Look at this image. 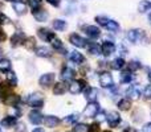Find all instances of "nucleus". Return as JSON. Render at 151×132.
<instances>
[{
	"instance_id": "1",
	"label": "nucleus",
	"mask_w": 151,
	"mask_h": 132,
	"mask_svg": "<svg viewBox=\"0 0 151 132\" xmlns=\"http://www.w3.org/2000/svg\"><path fill=\"white\" fill-rule=\"evenodd\" d=\"M126 36H127L129 41L133 42V44H143L147 39L146 32L142 31V29H130Z\"/></svg>"
},
{
	"instance_id": "2",
	"label": "nucleus",
	"mask_w": 151,
	"mask_h": 132,
	"mask_svg": "<svg viewBox=\"0 0 151 132\" xmlns=\"http://www.w3.org/2000/svg\"><path fill=\"white\" fill-rule=\"evenodd\" d=\"M27 102H28V104L31 107H33V108H41V107L44 106V98H42V95L40 93L31 94V95L28 96V99H27Z\"/></svg>"
},
{
	"instance_id": "3",
	"label": "nucleus",
	"mask_w": 151,
	"mask_h": 132,
	"mask_svg": "<svg viewBox=\"0 0 151 132\" xmlns=\"http://www.w3.org/2000/svg\"><path fill=\"white\" fill-rule=\"evenodd\" d=\"M99 85L104 88H111L114 87V79H113L111 74L107 71H102L99 74Z\"/></svg>"
},
{
	"instance_id": "4",
	"label": "nucleus",
	"mask_w": 151,
	"mask_h": 132,
	"mask_svg": "<svg viewBox=\"0 0 151 132\" xmlns=\"http://www.w3.org/2000/svg\"><path fill=\"white\" fill-rule=\"evenodd\" d=\"M101 111L99 110V104L97 103V102H91V103H88V106L85 107V110H83V116L85 118H96L97 114Z\"/></svg>"
},
{
	"instance_id": "5",
	"label": "nucleus",
	"mask_w": 151,
	"mask_h": 132,
	"mask_svg": "<svg viewBox=\"0 0 151 132\" xmlns=\"http://www.w3.org/2000/svg\"><path fill=\"white\" fill-rule=\"evenodd\" d=\"M121 120H122L121 119V115L117 111H110L106 114V122L109 124V127H111V128L118 127L121 124Z\"/></svg>"
},
{
	"instance_id": "6",
	"label": "nucleus",
	"mask_w": 151,
	"mask_h": 132,
	"mask_svg": "<svg viewBox=\"0 0 151 132\" xmlns=\"http://www.w3.org/2000/svg\"><path fill=\"white\" fill-rule=\"evenodd\" d=\"M86 87V81L85 79H78V81H72L69 83V91L70 94H80L83 88Z\"/></svg>"
},
{
	"instance_id": "7",
	"label": "nucleus",
	"mask_w": 151,
	"mask_h": 132,
	"mask_svg": "<svg viewBox=\"0 0 151 132\" xmlns=\"http://www.w3.org/2000/svg\"><path fill=\"white\" fill-rule=\"evenodd\" d=\"M69 41H70V44L74 45L76 48H86L88 46L86 39H83L82 36H80V34H77V33L70 34V36H69Z\"/></svg>"
},
{
	"instance_id": "8",
	"label": "nucleus",
	"mask_w": 151,
	"mask_h": 132,
	"mask_svg": "<svg viewBox=\"0 0 151 132\" xmlns=\"http://www.w3.org/2000/svg\"><path fill=\"white\" fill-rule=\"evenodd\" d=\"M39 83L41 87H50V86L55 83V74L53 73H47V74H42L39 79Z\"/></svg>"
},
{
	"instance_id": "9",
	"label": "nucleus",
	"mask_w": 151,
	"mask_h": 132,
	"mask_svg": "<svg viewBox=\"0 0 151 132\" xmlns=\"http://www.w3.org/2000/svg\"><path fill=\"white\" fill-rule=\"evenodd\" d=\"M82 29H83V32L86 33V36H88L89 39L96 40L101 36V31H99V28L96 26V25H85Z\"/></svg>"
},
{
	"instance_id": "10",
	"label": "nucleus",
	"mask_w": 151,
	"mask_h": 132,
	"mask_svg": "<svg viewBox=\"0 0 151 132\" xmlns=\"http://www.w3.org/2000/svg\"><path fill=\"white\" fill-rule=\"evenodd\" d=\"M115 44L111 41H104L101 45V54H104L105 57H109V56H111L113 53L115 52Z\"/></svg>"
},
{
	"instance_id": "11",
	"label": "nucleus",
	"mask_w": 151,
	"mask_h": 132,
	"mask_svg": "<svg viewBox=\"0 0 151 132\" xmlns=\"http://www.w3.org/2000/svg\"><path fill=\"white\" fill-rule=\"evenodd\" d=\"M60 77H61V79L65 81V82H72V81H73V78L76 77V71L72 69V67L64 66L63 69H61Z\"/></svg>"
},
{
	"instance_id": "12",
	"label": "nucleus",
	"mask_w": 151,
	"mask_h": 132,
	"mask_svg": "<svg viewBox=\"0 0 151 132\" xmlns=\"http://www.w3.org/2000/svg\"><path fill=\"white\" fill-rule=\"evenodd\" d=\"M126 95H127L129 99H135V101L137 99H139L141 98V95H142L139 86L138 85H131L130 87L126 90Z\"/></svg>"
},
{
	"instance_id": "13",
	"label": "nucleus",
	"mask_w": 151,
	"mask_h": 132,
	"mask_svg": "<svg viewBox=\"0 0 151 132\" xmlns=\"http://www.w3.org/2000/svg\"><path fill=\"white\" fill-rule=\"evenodd\" d=\"M39 37L42 40V41H48V42H52L53 40L56 39V36H55V33L53 32H50L49 29H47V28H41L39 31Z\"/></svg>"
},
{
	"instance_id": "14",
	"label": "nucleus",
	"mask_w": 151,
	"mask_h": 132,
	"mask_svg": "<svg viewBox=\"0 0 151 132\" xmlns=\"http://www.w3.org/2000/svg\"><path fill=\"white\" fill-rule=\"evenodd\" d=\"M44 124L48 128H56L60 124V119L57 116H55V115H47L44 118Z\"/></svg>"
},
{
	"instance_id": "15",
	"label": "nucleus",
	"mask_w": 151,
	"mask_h": 132,
	"mask_svg": "<svg viewBox=\"0 0 151 132\" xmlns=\"http://www.w3.org/2000/svg\"><path fill=\"white\" fill-rule=\"evenodd\" d=\"M98 88L96 87H89L88 90L85 91V98L86 101L89 102V103H91V102H97V98H98Z\"/></svg>"
},
{
	"instance_id": "16",
	"label": "nucleus",
	"mask_w": 151,
	"mask_h": 132,
	"mask_svg": "<svg viewBox=\"0 0 151 132\" xmlns=\"http://www.w3.org/2000/svg\"><path fill=\"white\" fill-rule=\"evenodd\" d=\"M29 122L32 123V124H40V123L44 122V118H42L41 112L40 111H36V110H33V111L29 112Z\"/></svg>"
},
{
	"instance_id": "17",
	"label": "nucleus",
	"mask_w": 151,
	"mask_h": 132,
	"mask_svg": "<svg viewBox=\"0 0 151 132\" xmlns=\"http://www.w3.org/2000/svg\"><path fill=\"white\" fill-rule=\"evenodd\" d=\"M25 39L27 37L24 36L23 32H16V33L11 37V44H12V46H19V45L24 44Z\"/></svg>"
},
{
	"instance_id": "18",
	"label": "nucleus",
	"mask_w": 151,
	"mask_h": 132,
	"mask_svg": "<svg viewBox=\"0 0 151 132\" xmlns=\"http://www.w3.org/2000/svg\"><path fill=\"white\" fill-rule=\"evenodd\" d=\"M69 60H70L72 62L77 64V65H81L82 62H85V57H83L80 52H77V50H73V52L69 53Z\"/></svg>"
},
{
	"instance_id": "19",
	"label": "nucleus",
	"mask_w": 151,
	"mask_h": 132,
	"mask_svg": "<svg viewBox=\"0 0 151 132\" xmlns=\"http://www.w3.org/2000/svg\"><path fill=\"white\" fill-rule=\"evenodd\" d=\"M0 124H1V127H4V128L15 127V126H16V116H11V115L4 116L1 119V122H0Z\"/></svg>"
},
{
	"instance_id": "20",
	"label": "nucleus",
	"mask_w": 151,
	"mask_h": 132,
	"mask_svg": "<svg viewBox=\"0 0 151 132\" xmlns=\"http://www.w3.org/2000/svg\"><path fill=\"white\" fill-rule=\"evenodd\" d=\"M33 17L39 23H44V21L48 20V12L45 9H36L33 11Z\"/></svg>"
},
{
	"instance_id": "21",
	"label": "nucleus",
	"mask_w": 151,
	"mask_h": 132,
	"mask_svg": "<svg viewBox=\"0 0 151 132\" xmlns=\"http://www.w3.org/2000/svg\"><path fill=\"white\" fill-rule=\"evenodd\" d=\"M118 108L121 110V111H129V110L131 108V99L129 98H122L119 102L117 103Z\"/></svg>"
},
{
	"instance_id": "22",
	"label": "nucleus",
	"mask_w": 151,
	"mask_h": 132,
	"mask_svg": "<svg viewBox=\"0 0 151 132\" xmlns=\"http://www.w3.org/2000/svg\"><path fill=\"white\" fill-rule=\"evenodd\" d=\"M119 78H121V82L122 83H130V82H133V79H134V74L130 70H123V71L121 73Z\"/></svg>"
},
{
	"instance_id": "23",
	"label": "nucleus",
	"mask_w": 151,
	"mask_h": 132,
	"mask_svg": "<svg viewBox=\"0 0 151 132\" xmlns=\"http://www.w3.org/2000/svg\"><path fill=\"white\" fill-rule=\"evenodd\" d=\"M66 88L68 87H66V85L64 82H57L53 86V94H55V95H63L66 91Z\"/></svg>"
},
{
	"instance_id": "24",
	"label": "nucleus",
	"mask_w": 151,
	"mask_h": 132,
	"mask_svg": "<svg viewBox=\"0 0 151 132\" xmlns=\"http://www.w3.org/2000/svg\"><path fill=\"white\" fill-rule=\"evenodd\" d=\"M35 53H36V56H39V57H50L52 56V52H50L49 48L47 46H39L35 49Z\"/></svg>"
},
{
	"instance_id": "25",
	"label": "nucleus",
	"mask_w": 151,
	"mask_h": 132,
	"mask_svg": "<svg viewBox=\"0 0 151 132\" xmlns=\"http://www.w3.org/2000/svg\"><path fill=\"white\" fill-rule=\"evenodd\" d=\"M19 101H20L19 95H15V94H9V95H8L7 98L4 99V103L8 104V106L16 107V106H17V103H19Z\"/></svg>"
},
{
	"instance_id": "26",
	"label": "nucleus",
	"mask_w": 151,
	"mask_h": 132,
	"mask_svg": "<svg viewBox=\"0 0 151 132\" xmlns=\"http://www.w3.org/2000/svg\"><path fill=\"white\" fill-rule=\"evenodd\" d=\"M125 60H123L122 57H118V58H115L114 61L111 62V69H114V70H122L123 67H125Z\"/></svg>"
},
{
	"instance_id": "27",
	"label": "nucleus",
	"mask_w": 151,
	"mask_h": 132,
	"mask_svg": "<svg viewBox=\"0 0 151 132\" xmlns=\"http://www.w3.org/2000/svg\"><path fill=\"white\" fill-rule=\"evenodd\" d=\"M138 9L141 13H146V12H150L151 11V1L149 0H142L138 5Z\"/></svg>"
},
{
	"instance_id": "28",
	"label": "nucleus",
	"mask_w": 151,
	"mask_h": 132,
	"mask_svg": "<svg viewBox=\"0 0 151 132\" xmlns=\"http://www.w3.org/2000/svg\"><path fill=\"white\" fill-rule=\"evenodd\" d=\"M88 50H89V53H90L91 56L101 54V46H99L98 44H96V42H90L89 46H88Z\"/></svg>"
},
{
	"instance_id": "29",
	"label": "nucleus",
	"mask_w": 151,
	"mask_h": 132,
	"mask_svg": "<svg viewBox=\"0 0 151 132\" xmlns=\"http://www.w3.org/2000/svg\"><path fill=\"white\" fill-rule=\"evenodd\" d=\"M13 9H15V12L17 13V15H24V13L27 12L25 4L21 3V1H15V4H13Z\"/></svg>"
},
{
	"instance_id": "30",
	"label": "nucleus",
	"mask_w": 151,
	"mask_h": 132,
	"mask_svg": "<svg viewBox=\"0 0 151 132\" xmlns=\"http://www.w3.org/2000/svg\"><path fill=\"white\" fill-rule=\"evenodd\" d=\"M105 28H106L107 31H110V32H118L119 31V24H118L117 21L109 19V21H107L106 25H105Z\"/></svg>"
},
{
	"instance_id": "31",
	"label": "nucleus",
	"mask_w": 151,
	"mask_h": 132,
	"mask_svg": "<svg viewBox=\"0 0 151 132\" xmlns=\"http://www.w3.org/2000/svg\"><path fill=\"white\" fill-rule=\"evenodd\" d=\"M7 82L11 87L17 85V78H16V74L13 71H8L7 73Z\"/></svg>"
},
{
	"instance_id": "32",
	"label": "nucleus",
	"mask_w": 151,
	"mask_h": 132,
	"mask_svg": "<svg viewBox=\"0 0 151 132\" xmlns=\"http://www.w3.org/2000/svg\"><path fill=\"white\" fill-rule=\"evenodd\" d=\"M9 94H11L9 93V87H8L7 85H4V83H0V99L4 101Z\"/></svg>"
},
{
	"instance_id": "33",
	"label": "nucleus",
	"mask_w": 151,
	"mask_h": 132,
	"mask_svg": "<svg viewBox=\"0 0 151 132\" xmlns=\"http://www.w3.org/2000/svg\"><path fill=\"white\" fill-rule=\"evenodd\" d=\"M11 62L7 58H0V71H9Z\"/></svg>"
},
{
	"instance_id": "34",
	"label": "nucleus",
	"mask_w": 151,
	"mask_h": 132,
	"mask_svg": "<svg viewBox=\"0 0 151 132\" xmlns=\"http://www.w3.org/2000/svg\"><path fill=\"white\" fill-rule=\"evenodd\" d=\"M73 132H89V126L85 123H76Z\"/></svg>"
},
{
	"instance_id": "35",
	"label": "nucleus",
	"mask_w": 151,
	"mask_h": 132,
	"mask_svg": "<svg viewBox=\"0 0 151 132\" xmlns=\"http://www.w3.org/2000/svg\"><path fill=\"white\" fill-rule=\"evenodd\" d=\"M141 67H142L141 62H139V61H135V60L130 61V62L127 64V70H130V71H137V70H139Z\"/></svg>"
},
{
	"instance_id": "36",
	"label": "nucleus",
	"mask_w": 151,
	"mask_h": 132,
	"mask_svg": "<svg viewBox=\"0 0 151 132\" xmlns=\"http://www.w3.org/2000/svg\"><path fill=\"white\" fill-rule=\"evenodd\" d=\"M53 28H55L56 31H64V29L66 28V23L64 20L57 19V20L53 21Z\"/></svg>"
},
{
	"instance_id": "37",
	"label": "nucleus",
	"mask_w": 151,
	"mask_h": 132,
	"mask_svg": "<svg viewBox=\"0 0 151 132\" xmlns=\"http://www.w3.org/2000/svg\"><path fill=\"white\" fill-rule=\"evenodd\" d=\"M78 118H80V115L78 114H70V115H68V116L64 119V122H65L66 124H76V122L78 120Z\"/></svg>"
},
{
	"instance_id": "38",
	"label": "nucleus",
	"mask_w": 151,
	"mask_h": 132,
	"mask_svg": "<svg viewBox=\"0 0 151 132\" xmlns=\"http://www.w3.org/2000/svg\"><path fill=\"white\" fill-rule=\"evenodd\" d=\"M36 40H35V37H28V39H25V41H24V45L27 46V49H36Z\"/></svg>"
},
{
	"instance_id": "39",
	"label": "nucleus",
	"mask_w": 151,
	"mask_h": 132,
	"mask_svg": "<svg viewBox=\"0 0 151 132\" xmlns=\"http://www.w3.org/2000/svg\"><path fill=\"white\" fill-rule=\"evenodd\" d=\"M52 46L55 48L56 50H63V52H65V49H64V46H63V42H61V40H58L57 37L52 41Z\"/></svg>"
},
{
	"instance_id": "40",
	"label": "nucleus",
	"mask_w": 151,
	"mask_h": 132,
	"mask_svg": "<svg viewBox=\"0 0 151 132\" xmlns=\"http://www.w3.org/2000/svg\"><path fill=\"white\" fill-rule=\"evenodd\" d=\"M28 3H29V7L32 8L33 11H36V9H39L40 7H41V0H28Z\"/></svg>"
},
{
	"instance_id": "41",
	"label": "nucleus",
	"mask_w": 151,
	"mask_h": 132,
	"mask_svg": "<svg viewBox=\"0 0 151 132\" xmlns=\"http://www.w3.org/2000/svg\"><path fill=\"white\" fill-rule=\"evenodd\" d=\"M96 21L99 24V25H102V26L105 28L106 23L109 21V17H106V16H97V17H96Z\"/></svg>"
},
{
	"instance_id": "42",
	"label": "nucleus",
	"mask_w": 151,
	"mask_h": 132,
	"mask_svg": "<svg viewBox=\"0 0 151 132\" xmlns=\"http://www.w3.org/2000/svg\"><path fill=\"white\" fill-rule=\"evenodd\" d=\"M142 111L141 110H137V111H134V114H133V120L135 123H141L142 122Z\"/></svg>"
},
{
	"instance_id": "43",
	"label": "nucleus",
	"mask_w": 151,
	"mask_h": 132,
	"mask_svg": "<svg viewBox=\"0 0 151 132\" xmlns=\"http://www.w3.org/2000/svg\"><path fill=\"white\" fill-rule=\"evenodd\" d=\"M143 98L145 99H151V85H147L146 87H145V90H143Z\"/></svg>"
},
{
	"instance_id": "44",
	"label": "nucleus",
	"mask_w": 151,
	"mask_h": 132,
	"mask_svg": "<svg viewBox=\"0 0 151 132\" xmlns=\"http://www.w3.org/2000/svg\"><path fill=\"white\" fill-rule=\"evenodd\" d=\"M89 132H99V123H93L89 126Z\"/></svg>"
},
{
	"instance_id": "45",
	"label": "nucleus",
	"mask_w": 151,
	"mask_h": 132,
	"mask_svg": "<svg viewBox=\"0 0 151 132\" xmlns=\"http://www.w3.org/2000/svg\"><path fill=\"white\" fill-rule=\"evenodd\" d=\"M15 132H27V127L23 124V123H19L15 128Z\"/></svg>"
},
{
	"instance_id": "46",
	"label": "nucleus",
	"mask_w": 151,
	"mask_h": 132,
	"mask_svg": "<svg viewBox=\"0 0 151 132\" xmlns=\"http://www.w3.org/2000/svg\"><path fill=\"white\" fill-rule=\"evenodd\" d=\"M96 118H97V120H98V123L102 122L104 119H106V112H105V111H99L98 114H97Z\"/></svg>"
},
{
	"instance_id": "47",
	"label": "nucleus",
	"mask_w": 151,
	"mask_h": 132,
	"mask_svg": "<svg viewBox=\"0 0 151 132\" xmlns=\"http://www.w3.org/2000/svg\"><path fill=\"white\" fill-rule=\"evenodd\" d=\"M8 23H9V19H8L4 13L0 12V25H1V24H8Z\"/></svg>"
},
{
	"instance_id": "48",
	"label": "nucleus",
	"mask_w": 151,
	"mask_h": 132,
	"mask_svg": "<svg viewBox=\"0 0 151 132\" xmlns=\"http://www.w3.org/2000/svg\"><path fill=\"white\" fill-rule=\"evenodd\" d=\"M47 3L50 4V5H53V7H58L60 3H61V0H47Z\"/></svg>"
},
{
	"instance_id": "49",
	"label": "nucleus",
	"mask_w": 151,
	"mask_h": 132,
	"mask_svg": "<svg viewBox=\"0 0 151 132\" xmlns=\"http://www.w3.org/2000/svg\"><path fill=\"white\" fill-rule=\"evenodd\" d=\"M5 39H7V34H5V32L3 31V28L0 26V42L5 41Z\"/></svg>"
},
{
	"instance_id": "50",
	"label": "nucleus",
	"mask_w": 151,
	"mask_h": 132,
	"mask_svg": "<svg viewBox=\"0 0 151 132\" xmlns=\"http://www.w3.org/2000/svg\"><path fill=\"white\" fill-rule=\"evenodd\" d=\"M143 132H151V123H146L143 126Z\"/></svg>"
},
{
	"instance_id": "51",
	"label": "nucleus",
	"mask_w": 151,
	"mask_h": 132,
	"mask_svg": "<svg viewBox=\"0 0 151 132\" xmlns=\"http://www.w3.org/2000/svg\"><path fill=\"white\" fill-rule=\"evenodd\" d=\"M122 132H137V130H135L134 127H126Z\"/></svg>"
},
{
	"instance_id": "52",
	"label": "nucleus",
	"mask_w": 151,
	"mask_h": 132,
	"mask_svg": "<svg viewBox=\"0 0 151 132\" xmlns=\"http://www.w3.org/2000/svg\"><path fill=\"white\" fill-rule=\"evenodd\" d=\"M32 132H45V131L42 130V128H35V130L32 131Z\"/></svg>"
},
{
	"instance_id": "53",
	"label": "nucleus",
	"mask_w": 151,
	"mask_h": 132,
	"mask_svg": "<svg viewBox=\"0 0 151 132\" xmlns=\"http://www.w3.org/2000/svg\"><path fill=\"white\" fill-rule=\"evenodd\" d=\"M147 77H149V79L151 81V70H149V74H147Z\"/></svg>"
},
{
	"instance_id": "54",
	"label": "nucleus",
	"mask_w": 151,
	"mask_h": 132,
	"mask_svg": "<svg viewBox=\"0 0 151 132\" xmlns=\"http://www.w3.org/2000/svg\"><path fill=\"white\" fill-rule=\"evenodd\" d=\"M149 21H150V24H151V15L149 16Z\"/></svg>"
},
{
	"instance_id": "55",
	"label": "nucleus",
	"mask_w": 151,
	"mask_h": 132,
	"mask_svg": "<svg viewBox=\"0 0 151 132\" xmlns=\"http://www.w3.org/2000/svg\"><path fill=\"white\" fill-rule=\"evenodd\" d=\"M5 1H15V0H5Z\"/></svg>"
},
{
	"instance_id": "56",
	"label": "nucleus",
	"mask_w": 151,
	"mask_h": 132,
	"mask_svg": "<svg viewBox=\"0 0 151 132\" xmlns=\"http://www.w3.org/2000/svg\"><path fill=\"white\" fill-rule=\"evenodd\" d=\"M104 132H111V131H104Z\"/></svg>"
},
{
	"instance_id": "57",
	"label": "nucleus",
	"mask_w": 151,
	"mask_h": 132,
	"mask_svg": "<svg viewBox=\"0 0 151 132\" xmlns=\"http://www.w3.org/2000/svg\"><path fill=\"white\" fill-rule=\"evenodd\" d=\"M23 1H24V0H21V3H23Z\"/></svg>"
}]
</instances>
